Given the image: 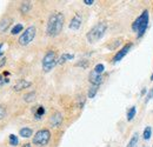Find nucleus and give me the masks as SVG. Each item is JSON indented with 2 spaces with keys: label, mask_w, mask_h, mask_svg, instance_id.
<instances>
[{
  "label": "nucleus",
  "mask_w": 153,
  "mask_h": 147,
  "mask_svg": "<svg viewBox=\"0 0 153 147\" xmlns=\"http://www.w3.org/2000/svg\"><path fill=\"white\" fill-rule=\"evenodd\" d=\"M64 21L65 17L61 12L52 13L47 21V27H46V33L48 37H57L61 33L62 27H64Z\"/></svg>",
  "instance_id": "obj_1"
},
{
  "label": "nucleus",
  "mask_w": 153,
  "mask_h": 147,
  "mask_svg": "<svg viewBox=\"0 0 153 147\" xmlns=\"http://www.w3.org/2000/svg\"><path fill=\"white\" fill-rule=\"evenodd\" d=\"M149 22H150V13L147 10H144L143 13L134 20L132 24V30L134 32H137V37H143L149 27Z\"/></svg>",
  "instance_id": "obj_2"
},
{
  "label": "nucleus",
  "mask_w": 153,
  "mask_h": 147,
  "mask_svg": "<svg viewBox=\"0 0 153 147\" xmlns=\"http://www.w3.org/2000/svg\"><path fill=\"white\" fill-rule=\"evenodd\" d=\"M106 30H107V24H106V22H104V21L98 22L97 25H94V26L90 30V32L87 33V36H86L87 41H88L90 44H96L97 41H99L101 38L104 37Z\"/></svg>",
  "instance_id": "obj_3"
},
{
  "label": "nucleus",
  "mask_w": 153,
  "mask_h": 147,
  "mask_svg": "<svg viewBox=\"0 0 153 147\" xmlns=\"http://www.w3.org/2000/svg\"><path fill=\"white\" fill-rule=\"evenodd\" d=\"M57 64H58V59L56 52L48 51L45 54V56L42 58V70H44V72H46V73L50 72Z\"/></svg>",
  "instance_id": "obj_4"
},
{
  "label": "nucleus",
  "mask_w": 153,
  "mask_h": 147,
  "mask_svg": "<svg viewBox=\"0 0 153 147\" xmlns=\"http://www.w3.org/2000/svg\"><path fill=\"white\" fill-rule=\"evenodd\" d=\"M51 139V132L48 129H39L33 137V144L37 146H45Z\"/></svg>",
  "instance_id": "obj_5"
},
{
  "label": "nucleus",
  "mask_w": 153,
  "mask_h": 147,
  "mask_svg": "<svg viewBox=\"0 0 153 147\" xmlns=\"http://www.w3.org/2000/svg\"><path fill=\"white\" fill-rule=\"evenodd\" d=\"M36 34H37V28L34 26H30L22 32L18 41L21 46H27L33 41V39L36 38Z\"/></svg>",
  "instance_id": "obj_6"
},
{
  "label": "nucleus",
  "mask_w": 153,
  "mask_h": 147,
  "mask_svg": "<svg viewBox=\"0 0 153 147\" xmlns=\"http://www.w3.org/2000/svg\"><path fill=\"white\" fill-rule=\"evenodd\" d=\"M131 47H132V44L130 42V44H126L120 51H118V53L114 55V58H113V64H117V62H119L125 55L127 54L128 52H130V50H131Z\"/></svg>",
  "instance_id": "obj_7"
},
{
  "label": "nucleus",
  "mask_w": 153,
  "mask_h": 147,
  "mask_svg": "<svg viewBox=\"0 0 153 147\" xmlns=\"http://www.w3.org/2000/svg\"><path fill=\"white\" fill-rule=\"evenodd\" d=\"M62 122V115L61 113L59 112H56L54 114H52V117L50 118V124L52 127H59Z\"/></svg>",
  "instance_id": "obj_8"
},
{
  "label": "nucleus",
  "mask_w": 153,
  "mask_h": 147,
  "mask_svg": "<svg viewBox=\"0 0 153 147\" xmlns=\"http://www.w3.org/2000/svg\"><path fill=\"white\" fill-rule=\"evenodd\" d=\"M102 79H104L102 74H97L94 71H92V72L90 73V82H91L92 85L100 86V84L102 82Z\"/></svg>",
  "instance_id": "obj_9"
},
{
  "label": "nucleus",
  "mask_w": 153,
  "mask_h": 147,
  "mask_svg": "<svg viewBox=\"0 0 153 147\" xmlns=\"http://www.w3.org/2000/svg\"><path fill=\"white\" fill-rule=\"evenodd\" d=\"M81 22H82V18H81V16L79 14V13H76V16L73 17V19L71 20V22H70V28L71 30H78L80 26H81Z\"/></svg>",
  "instance_id": "obj_10"
},
{
  "label": "nucleus",
  "mask_w": 153,
  "mask_h": 147,
  "mask_svg": "<svg viewBox=\"0 0 153 147\" xmlns=\"http://www.w3.org/2000/svg\"><path fill=\"white\" fill-rule=\"evenodd\" d=\"M31 85H32L31 81H27V80H25V79H21V80H19V81L14 85L13 90H14L16 92H19V91H22V90H25V88H28Z\"/></svg>",
  "instance_id": "obj_11"
},
{
  "label": "nucleus",
  "mask_w": 153,
  "mask_h": 147,
  "mask_svg": "<svg viewBox=\"0 0 153 147\" xmlns=\"http://www.w3.org/2000/svg\"><path fill=\"white\" fill-rule=\"evenodd\" d=\"M11 22H12V19L8 18V17H6V18L2 19V20L0 21V33L7 31V28H8L10 25H11Z\"/></svg>",
  "instance_id": "obj_12"
},
{
  "label": "nucleus",
  "mask_w": 153,
  "mask_h": 147,
  "mask_svg": "<svg viewBox=\"0 0 153 147\" xmlns=\"http://www.w3.org/2000/svg\"><path fill=\"white\" fill-rule=\"evenodd\" d=\"M73 58H74V55H73V54H70V53H64V54H61V56L58 59V64H59V65H62V64L67 62L68 60H72Z\"/></svg>",
  "instance_id": "obj_13"
},
{
  "label": "nucleus",
  "mask_w": 153,
  "mask_h": 147,
  "mask_svg": "<svg viewBox=\"0 0 153 147\" xmlns=\"http://www.w3.org/2000/svg\"><path fill=\"white\" fill-rule=\"evenodd\" d=\"M31 7H32V2L31 1H24L20 5V11H21V13H28Z\"/></svg>",
  "instance_id": "obj_14"
},
{
  "label": "nucleus",
  "mask_w": 153,
  "mask_h": 147,
  "mask_svg": "<svg viewBox=\"0 0 153 147\" xmlns=\"http://www.w3.org/2000/svg\"><path fill=\"white\" fill-rule=\"evenodd\" d=\"M19 134L22 137V138H31L33 135V131L28 127H24L19 131Z\"/></svg>",
  "instance_id": "obj_15"
},
{
  "label": "nucleus",
  "mask_w": 153,
  "mask_h": 147,
  "mask_svg": "<svg viewBox=\"0 0 153 147\" xmlns=\"http://www.w3.org/2000/svg\"><path fill=\"white\" fill-rule=\"evenodd\" d=\"M143 135H144V139H145V140H150V139H151V135H152V127H151V126L145 127Z\"/></svg>",
  "instance_id": "obj_16"
},
{
  "label": "nucleus",
  "mask_w": 153,
  "mask_h": 147,
  "mask_svg": "<svg viewBox=\"0 0 153 147\" xmlns=\"http://www.w3.org/2000/svg\"><path fill=\"white\" fill-rule=\"evenodd\" d=\"M138 138H139V134H138V133H134L133 137H132V139L130 140V143H128V145H127V147H137Z\"/></svg>",
  "instance_id": "obj_17"
},
{
  "label": "nucleus",
  "mask_w": 153,
  "mask_h": 147,
  "mask_svg": "<svg viewBox=\"0 0 153 147\" xmlns=\"http://www.w3.org/2000/svg\"><path fill=\"white\" fill-rule=\"evenodd\" d=\"M135 113H137V108H135V106H132L128 112H127V120L128 121H131V120H133V118L135 117Z\"/></svg>",
  "instance_id": "obj_18"
},
{
  "label": "nucleus",
  "mask_w": 153,
  "mask_h": 147,
  "mask_svg": "<svg viewBox=\"0 0 153 147\" xmlns=\"http://www.w3.org/2000/svg\"><path fill=\"white\" fill-rule=\"evenodd\" d=\"M34 99H36V93L34 92L27 93V94H25V97H24V100H25L26 102H32Z\"/></svg>",
  "instance_id": "obj_19"
},
{
  "label": "nucleus",
  "mask_w": 153,
  "mask_h": 147,
  "mask_svg": "<svg viewBox=\"0 0 153 147\" xmlns=\"http://www.w3.org/2000/svg\"><path fill=\"white\" fill-rule=\"evenodd\" d=\"M98 88H99V86L92 85V86L90 87V90H88V98H94L97 92H98Z\"/></svg>",
  "instance_id": "obj_20"
},
{
  "label": "nucleus",
  "mask_w": 153,
  "mask_h": 147,
  "mask_svg": "<svg viewBox=\"0 0 153 147\" xmlns=\"http://www.w3.org/2000/svg\"><path fill=\"white\" fill-rule=\"evenodd\" d=\"M24 30V26L21 25V24H18V25H16L13 28H12V31H11V33L13 34V36H16V34H18V33H20L21 31Z\"/></svg>",
  "instance_id": "obj_21"
},
{
  "label": "nucleus",
  "mask_w": 153,
  "mask_h": 147,
  "mask_svg": "<svg viewBox=\"0 0 153 147\" xmlns=\"http://www.w3.org/2000/svg\"><path fill=\"white\" fill-rule=\"evenodd\" d=\"M10 144H11L12 146H17V145L19 144L18 137H17V135H14V134H11V135H10Z\"/></svg>",
  "instance_id": "obj_22"
},
{
  "label": "nucleus",
  "mask_w": 153,
  "mask_h": 147,
  "mask_svg": "<svg viewBox=\"0 0 153 147\" xmlns=\"http://www.w3.org/2000/svg\"><path fill=\"white\" fill-rule=\"evenodd\" d=\"M93 71H94L97 74H102L104 71H105V66H104L102 64H98V65H96V67H94Z\"/></svg>",
  "instance_id": "obj_23"
},
{
  "label": "nucleus",
  "mask_w": 153,
  "mask_h": 147,
  "mask_svg": "<svg viewBox=\"0 0 153 147\" xmlns=\"http://www.w3.org/2000/svg\"><path fill=\"white\" fill-rule=\"evenodd\" d=\"M44 113H45V108H44L42 106H39L38 110H37V112H36V118H37V119H39V118H40V117H41Z\"/></svg>",
  "instance_id": "obj_24"
},
{
  "label": "nucleus",
  "mask_w": 153,
  "mask_h": 147,
  "mask_svg": "<svg viewBox=\"0 0 153 147\" xmlns=\"http://www.w3.org/2000/svg\"><path fill=\"white\" fill-rule=\"evenodd\" d=\"M5 117H6V110L2 106H0V120H2Z\"/></svg>",
  "instance_id": "obj_25"
},
{
  "label": "nucleus",
  "mask_w": 153,
  "mask_h": 147,
  "mask_svg": "<svg viewBox=\"0 0 153 147\" xmlns=\"http://www.w3.org/2000/svg\"><path fill=\"white\" fill-rule=\"evenodd\" d=\"M87 65H88V62H87L86 60L80 61V62H78V64H76V66H81V67H84V68H86V67H87Z\"/></svg>",
  "instance_id": "obj_26"
},
{
  "label": "nucleus",
  "mask_w": 153,
  "mask_h": 147,
  "mask_svg": "<svg viewBox=\"0 0 153 147\" xmlns=\"http://www.w3.org/2000/svg\"><path fill=\"white\" fill-rule=\"evenodd\" d=\"M152 98H153V88L150 91V92L147 93V97H146V102H147L150 99H152Z\"/></svg>",
  "instance_id": "obj_27"
},
{
  "label": "nucleus",
  "mask_w": 153,
  "mask_h": 147,
  "mask_svg": "<svg viewBox=\"0 0 153 147\" xmlns=\"http://www.w3.org/2000/svg\"><path fill=\"white\" fill-rule=\"evenodd\" d=\"M84 4H86V5H93L94 4V0H84Z\"/></svg>",
  "instance_id": "obj_28"
},
{
  "label": "nucleus",
  "mask_w": 153,
  "mask_h": 147,
  "mask_svg": "<svg viewBox=\"0 0 153 147\" xmlns=\"http://www.w3.org/2000/svg\"><path fill=\"white\" fill-rule=\"evenodd\" d=\"M5 81H6V80H5V79H2V76L0 75V88H1V86L5 84Z\"/></svg>",
  "instance_id": "obj_29"
},
{
  "label": "nucleus",
  "mask_w": 153,
  "mask_h": 147,
  "mask_svg": "<svg viewBox=\"0 0 153 147\" xmlns=\"http://www.w3.org/2000/svg\"><path fill=\"white\" fill-rule=\"evenodd\" d=\"M1 48H2V44H0V55L2 54V51H1Z\"/></svg>",
  "instance_id": "obj_30"
},
{
  "label": "nucleus",
  "mask_w": 153,
  "mask_h": 147,
  "mask_svg": "<svg viewBox=\"0 0 153 147\" xmlns=\"http://www.w3.org/2000/svg\"><path fill=\"white\" fill-rule=\"evenodd\" d=\"M24 147H31V144H26V145H24Z\"/></svg>",
  "instance_id": "obj_31"
},
{
  "label": "nucleus",
  "mask_w": 153,
  "mask_h": 147,
  "mask_svg": "<svg viewBox=\"0 0 153 147\" xmlns=\"http://www.w3.org/2000/svg\"><path fill=\"white\" fill-rule=\"evenodd\" d=\"M145 93H146V90H145V88H144V90H143V91H141V94H145Z\"/></svg>",
  "instance_id": "obj_32"
},
{
  "label": "nucleus",
  "mask_w": 153,
  "mask_h": 147,
  "mask_svg": "<svg viewBox=\"0 0 153 147\" xmlns=\"http://www.w3.org/2000/svg\"><path fill=\"white\" fill-rule=\"evenodd\" d=\"M151 80H153V73H152V75H151Z\"/></svg>",
  "instance_id": "obj_33"
}]
</instances>
